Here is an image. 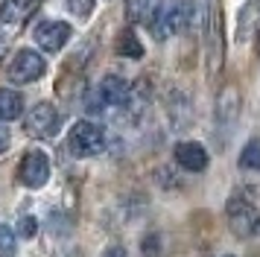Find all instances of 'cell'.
Segmentation results:
<instances>
[{"label":"cell","mask_w":260,"mask_h":257,"mask_svg":"<svg viewBox=\"0 0 260 257\" xmlns=\"http://www.w3.org/2000/svg\"><path fill=\"white\" fill-rule=\"evenodd\" d=\"M193 15H196V6L190 0H164L149 18L152 35L155 38H167L170 33H184L193 23Z\"/></svg>","instance_id":"cell-1"},{"label":"cell","mask_w":260,"mask_h":257,"mask_svg":"<svg viewBox=\"0 0 260 257\" xmlns=\"http://www.w3.org/2000/svg\"><path fill=\"white\" fill-rule=\"evenodd\" d=\"M68 143H71V152L76 158H91V155L106 149V128L91 123V120H79L71 128Z\"/></svg>","instance_id":"cell-2"},{"label":"cell","mask_w":260,"mask_h":257,"mask_svg":"<svg viewBox=\"0 0 260 257\" xmlns=\"http://www.w3.org/2000/svg\"><path fill=\"white\" fill-rule=\"evenodd\" d=\"M225 216H228V228L234 237L240 240H248V237H254L260 228V213L257 208L246 202V199H231L228 202V208H225Z\"/></svg>","instance_id":"cell-3"},{"label":"cell","mask_w":260,"mask_h":257,"mask_svg":"<svg viewBox=\"0 0 260 257\" xmlns=\"http://www.w3.org/2000/svg\"><path fill=\"white\" fill-rule=\"evenodd\" d=\"M126 100H129V85H126V79H120V76H106V79L100 82V88L91 93L88 111H91V114H100V111H106L111 105H126Z\"/></svg>","instance_id":"cell-4"},{"label":"cell","mask_w":260,"mask_h":257,"mask_svg":"<svg viewBox=\"0 0 260 257\" xmlns=\"http://www.w3.org/2000/svg\"><path fill=\"white\" fill-rule=\"evenodd\" d=\"M24 128L26 135H32V138H53L56 132L61 128V114L56 105L50 103H38L24 120Z\"/></svg>","instance_id":"cell-5"},{"label":"cell","mask_w":260,"mask_h":257,"mask_svg":"<svg viewBox=\"0 0 260 257\" xmlns=\"http://www.w3.org/2000/svg\"><path fill=\"white\" fill-rule=\"evenodd\" d=\"M18 178H21V184L29 187V190L44 187L47 184V178H50V158L41 149H29L24 158H21Z\"/></svg>","instance_id":"cell-6"},{"label":"cell","mask_w":260,"mask_h":257,"mask_svg":"<svg viewBox=\"0 0 260 257\" xmlns=\"http://www.w3.org/2000/svg\"><path fill=\"white\" fill-rule=\"evenodd\" d=\"M44 70H47V65H44L41 53H36V50H21L12 58V65H9V79L18 82V85H29V82L41 79Z\"/></svg>","instance_id":"cell-7"},{"label":"cell","mask_w":260,"mask_h":257,"mask_svg":"<svg viewBox=\"0 0 260 257\" xmlns=\"http://www.w3.org/2000/svg\"><path fill=\"white\" fill-rule=\"evenodd\" d=\"M68 38H71V26L64 21H44L36 26V41L47 53H59Z\"/></svg>","instance_id":"cell-8"},{"label":"cell","mask_w":260,"mask_h":257,"mask_svg":"<svg viewBox=\"0 0 260 257\" xmlns=\"http://www.w3.org/2000/svg\"><path fill=\"white\" fill-rule=\"evenodd\" d=\"M176 164L181 170L202 173V170H208V152H205V146L196 143V140H184V143L176 146Z\"/></svg>","instance_id":"cell-9"},{"label":"cell","mask_w":260,"mask_h":257,"mask_svg":"<svg viewBox=\"0 0 260 257\" xmlns=\"http://www.w3.org/2000/svg\"><path fill=\"white\" fill-rule=\"evenodd\" d=\"M257 33H260V0H248L237 15V38L251 41Z\"/></svg>","instance_id":"cell-10"},{"label":"cell","mask_w":260,"mask_h":257,"mask_svg":"<svg viewBox=\"0 0 260 257\" xmlns=\"http://www.w3.org/2000/svg\"><path fill=\"white\" fill-rule=\"evenodd\" d=\"M24 114V97L12 88H0V120H18Z\"/></svg>","instance_id":"cell-11"},{"label":"cell","mask_w":260,"mask_h":257,"mask_svg":"<svg viewBox=\"0 0 260 257\" xmlns=\"http://www.w3.org/2000/svg\"><path fill=\"white\" fill-rule=\"evenodd\" d=\"M237 111H240V97H237L234 88H228V91L219 97V103H216V117H219L222 123H231Z\"/></svg>","instance_id":"cell-12"},{"label":"cell","mask_w":260,"mask_h":257,"mask_svg":"<svg viewBox=\"0 0 260 257\" xmlns=\"http://www.w3.org/2000/svg\"><path fill=\"white\" fill-rule=\"evenodd\" d=\"M24 15H26L24 0H3V3H0V21L3 23H18Z\"/></svg>","instance_id":"cell-13"},{"label":"cell","mask_w":260,"mask_h":257,"mask_svg":"<svg viewBox=\"0 0 260 257\" xmlns=\"http://www.w3.org/2000/svg\"><path fill=\"white\" fill-rule=\"evenodd\" d=\"M117 53H120V56H129V58H141V56H143V47H141L138 35L132 33V29H126V33L120 35V41H117Z\"/></svg>","instance_id":"cell-14"},{"label":"cell","mask_w":260,"mask_h":257,"mask_svg":"<svg viewBox=\"0 0 260 257\" xmlns=\"http://www.w3.org/2000/svg\"><path fill=\"white\" fill-rule=\"evenodd\" d=\"M126 15L132 23H141L152 15V0H126Z\"/></svg>","instance_id":"cell-15"},{"label":"cell","mask_w":260,"mask_h":257,"mask_svg":"<svg viewBox=\"0 0 260 257\" xmlns=\"http://www.w3.org/2000/svg\"><path fill=\"white\" fill-rule=\"evenodd\" d=\"M18 251V237L9 225H0V257H15Z\"/></svg>","instance_id":"cell-16"},{"label":"cell","mask_w":260,"mask_h":257,"mask_svg":"<svg viewBox=\"0 0 260 257\" xmlns=\"http://www.w3.org/2000/svg\"><path fill=\"white\" fill-rule=\"evenodd\" d=\"M240 167H246V170H257L260 173V140H251L243 155H240Z\"/></svg>","instance_id":"cell-17"},{"label":"cell","mask_w":260,"mask_h":257,"mask_svg":"<svg viewBox=\"0 0 260 257\" xmlns=\"http://www.w3.org/2000/svg\"><path fill=\"white\" fill-rule=\"evenodd\" d=\"M64 6H68V12L76 15V18H88V15L94 12V0H64Z\"/></svg>","instance_id":"cell-18"},{"label":"cell","mask_w":260,"mask_h":257,"mask_svg":"<svg viewBox=\"0 0 260 257\" xmlns=\"http://www.w3.org/2000/svg\"><path fill=\"white\" fill-rule=\"evenodd\" d=\"M18 234L24 237V240H32L38 234V222L36 216H21V222H18Z\"/></svg>","instance_id":"cell-19"},{"label":"cell","mask_w":260,"mask_h":257,"mask_svg":"<svg viewBox=\"0 0 260 257\" xmlns=\"http://www.w3.org/2000/svg\"><path fill=\"white\" fill-rule=\"evenodd\" d=\"M141 248H143V254H146V257H158V237L149 234V237L141 243Z\"/></svg>","instance_id":"cell-20"},{"label":"cell","mask_w":260,"mask_h":257,"mask_svg":"<svg viewBox=\"0 0 260 257\" xmlns=\"http://www.w3.org/2000/svg\"><path fill=\"white\" fill-rule=\"evenodd\" d=\"M6 149H9V128L0 126V155H3Z\"/></svg>","instance_id":"cell-21"},{"label":"cell","mask_w":260,"mask_h":257,"mask_svg":"<svg viewBox=\"0 0 260 257\" xmlns=\"http://www.w3.org/2000/svg\"><path fill=\"white\" fill-rule=\"evenodd\" d=\"M103 257H126V248H123V245H108Z\"/></svg>","instance_id":"cell-22"},{"label":"cell","mask_w":260,"mask_h":257,"mask_svg":"<svg viewBox=\"0 0 260 257\" xmlns=\"http://www.w3.org/2000/svg\"><path fill=\"white\" fill-rule=\"evenodd\" d=\"M225 257H234V254H225Z\"/></svg>","instance_id":"cell-23"}]
</instances>
